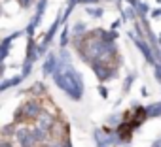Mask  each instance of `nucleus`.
Returning <instances> with one entry per match:
<instances>
[{"instance_id": "11", "label": "nucleus", "mask_w": 161, "mask_h": 147, "mask_svg": "<svg viewBox=\"0 0 161 147\" xmlns=\"http://www.w3.org/2000/svg\"><path fill=\"white\" fill-rule=\"evenodd\" d=\"M0 147H14V145H12V141H2V143H0Z\"/></svg>"}, {"instance_id": "10", "label": "nucleus", "mask_w": 161, "mask_h": 147, "mask_svg": "<svg viewBox=\"0 0 161 147\" xmlns=\"http://www.w3.org/2000/svg\"><path fill=\"white\" fill-rule=\"evenodd\" d=\"M46 147H63V143H61V141H53V143H49V145H46Z\"/></svg>"}, {"instance_id": "3", "label": "nucleus", "mask_w": 161, "mask_h": 147, "mask_svg": "<svg viewBox=\"0 0 161 147\" xmlns=\"http://www.w3.org/2000/svg\"><path fill=\"white\" fill-rule=\"evenodd\" d=\"M36 121H38V124H40V126L47 128L49 132H51V128L55 126V115H51V113H47V111H42V113H40V117H38Z\"/></svg>"}, {"instance_id": "6", "label": "nucleus", "mask_w": 161, "mask_h": 147, "mask_svg": "<svg viewBox=\"0 0 161 147\" xmlns=\"http://www.w3.org/2000/svg\"><path fill=\"white\" fill-rule=\"evenodd\" d=\"M21 81V78H14V79H8V81H4L2 85H0V91H4V89H8V87H12V85H17Z\"/></svg>"}, {"instance_id": "7", "label": "nucleus", "mask_w": 161, "mask_h": 147, "mask_svg": "<svg viewBox=\"0 0 161 147\" xmlns=\"http://www.w3.org/2000/svg\"><path fill=\"white\" fill-rule=\"evenodd\" d=\"M31 93H32L34 96H38V94H44V83H34V87L31 89Z\"/></svg>"}, {"instance_id": "9", "label": "nucleus", "mask_w": 161, "mask_h": 147, "mask_svg": "<svg viewBox=\"0 0 161 147\" xmlns=\"http://www.w3.org/2000/svg\"><path fill=\"white\" fill-rule=\"evenodd\" d=\"M31 2H32V0H19V4H21V6H25V8H29V6H31Z\"/></svg>"}, {"instance_id": "12", "label": "nucleus", "mask_w": 161, "mask_h": 147, "mask_svg": "<svg viewBox=\"0 0 161 147\" xmlns=\"http://www.w3.org/2000/svg\"><path fill=\"white\" fill-rule=\"evenodd\" d=\"M0 143H2V141H0Z\"/></svg>"}, {"instance_id": "2", "label": "nucleus", "mask_w": 161, "mask_h": 147, "mask_svg": "<svg viewBox=\"0 0 161 147\" xmlns=\"http://www.w3.org/2000/svg\"><path fill=\"white\" fill-rule=\"evenodd\" d=\"M15 141L19 147H36L38 145L32 138L31 128H27V126H19V130H15Z\"/></svg>"}, {"instance_id": "8", "label": "nucleus", "mask_w": 161, "mask_h": 147, "mask_svg": "<svg viewBox=\"0 0 161 147\" xmlns=\"http://www.w3.org/2000/svg\"><path fill=\"white\" fill-rule=\"evenodd\" d=\"M53 62H55V57H49V60H47V62H46V66H44V72H46V74H49V72H51Z\"/></svg>"}, {"instance_id": "1", "label": "nucleus", "mask_w": 161, "mask_h": 147, "mask_svg": "<svg viewBox=\"0 0 161 147\" xmlns=\"http://www.w3.org/2000/svg\"><path fill=\"white\" fill-rule=\"evenodd\" d=\"M44 111V108H42V102L34 96V98H31V100H27V102H23V106L15 111V123L19 124L23 119H29V121H32V119H38L40 117V113Z\"/></svg>"}, {"instance_id": "5", "label": "nucleus", "mask_w": 161, "mask_h": 147, "mask_svg": "<svg viewBox=\"0 0 161 147\" xmlns=\"http://www.w3.org/2000/svg\"><path fill=\"white\" fill-rule=\"evenodd\" d=\"M32 58H34V40L31 38L29 40V47H27V60L32 62Z\"/></svg>"}, {"instance_id": "4", "label": "nucleus", "mask_w": 161, "mask_h": 147, "mask_svg": "<svg viewBox=\"0 0 161 147\" xmlns=\"http://www.w3.org/2000/svg\"><path fill=\"white\" fill-rule=\"evenodd\" d=\"M15 126H17L15 121H14L12 124H6V126L2 128V134H4V136H15Z\"/></svg>"}]
</instances>
